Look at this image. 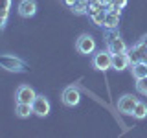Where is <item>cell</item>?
Masks as SVG:
<instances>
[{
  "label": "cell",
  "mask_w": 147,
  "mask_h": 138,
  "mask_svg": "<svg viewBox=\"0 0 147 138\" xmlns=\"http://www.w3.org/2000/svg\"><path fill=\"white\" fill-rule=\"evenodd\" d=\"M0 68H4L7 72H15V74L28 72V64L20 57H15V55H9V53L0 55Z\"/></svg>",
  "instance_id": "6da1fadb"
},
{
  "label": "cell",
  "mask_w": 147,
  "mask_h": 138,
  "mask_svg": "<svg viewBox=\"0 0 147 138\" xmlns=\"http://www.w3.org/2000/svg\"><path fill=\"white\" fill-rule=\"evenodd\" d=\"M105 41H107V50L110 53H119V52H127L129 50L125 41H123L121 35L118 33V30H107Z\"/></svg>",
  "instance_id": "7a4b0ae2"
},
{
  "label": "cell",
  "mask_w": 147,
  "mask_h": 138,
  "mask_svg": "<svg viewBox=\"0 0 147 138\" xmlns=\"http://www.w3.org/2000/svg\"><path fill=\"white\" fill-rule=\"evenodd\" d=\"M92 66L99 72H107L109 68H112V53L109 50H99L92 57Z\"/></svg>",
  "instance_id": "3957f363"
},
{
  "label": "cell",
  "mask_w": 147,
  "mask_h": 138,
  "mask_svg": "<svg viewBox=\"0 0 147 138\" xmlns=\"http://www.w3.org/2000/svg\"><path fill=\"white\" fill-rule=\"evenodd\" d=\"M76 48H77V52L83 53V55H90V53H94V52H96L98 44H96V39H94L92 35L83 33V35H79V39H77Z\"/></svg>",
  "instance_id": "277c9868"
},
{
  "label": "cell",
  "mask_w": 147,
  "mask_h": 138,
  "mask_svg": "<svg viewBox=\"0 0 147 138\" xmlns=\"http://www.w3.org/2000/svg\"><path fill=\"white\" fill-rule=\"evenodd\" d=\"M107 17H105V24L103 28L105 30H118V24H119V17H121V9L119 7H114L112 4H107Z\"/></svg>",
  "instance_id": "5b68a950"
},
{
  "label": "cell",
  "mask_w": 147,
  "mask_h": 138,
  "mask_svg": "<svg viewBox=\"0 0 147 138\" xmlns=\"http://www.w3.org/2000/svg\"><path fill=\"white\" fill-rule=\"evenodd\" d=\"M31 107H33V114H37L40 118H46L50 114V110H52V105H50L48 98H44L42 94H37V98L31 103Z\"/></svg>",
  "instance_id": "8992f818"
},
{
  "label": "cell",
  "mask_w": 147,
  "mask_h": 138,
  "mask_svg": "<svg viewBox=\"0 0 147 138\" xmlns=\"http://www.w3.org/2000/svg\"><path fill=\"white\" fill-rule=\"evenodd\" d=\"M61 99L63 103L66 105V107H76V105H79L81 101V92L76 89V87H66V89L63 90L61 94Z\"/></svg>",
  "instance_id": "52a82bcc"
},
{
  "label": "cell",
  "mask_w": 147,
  "mask_h": 138,
  "mask_svg": "<svg viewBox=\"0 0 147 138\" xmlns=\"http://www.w3.org/2000/svg\"><path fill=\"white\" fill-rule=\"evenodd\" d=\"M15 98H17V103H33V99L37 98V92L30 85H20L17 89Z\"/></svg>",
  "instance_id": "ba28073f"
},
{
  "label": "cell",
  "mask_w": 147,
  "mask_h": 138,
  "mask_svg": "<svg viewBox=\"0 0 147 138\" xmlns=\"http://www.w3.org/2000/svg\"><path fill=\"white\" fill-rule=\"evenodd\" d=\"M129 57H131V64L132 63H140V61H145L147 63V48L144 46V43H136L131 50H127Z\"/></svg>",
  "instance_id": "9c48e42d"
},
{
  "label": "cell",
  "mask_w": 147,
  "mask_h": 138,
  "mask_svg": "<svg viewBox=\"0 0 147 138\" xmlns=\"http://www.w3.org/2000/svg\"><path fill=\"white\" fill-rule=\"evenodd\" d=\"M136 101H138V98H136V96H132V94L121 96V98L118 99V110L121 114H132V109H134Z\"/></svg>",
  "instance_id": "30bf717a"
},
{
  "label": "cell",
  "mask_w": 147,
  "mask_h": 138,
  "mask_svg": "<svg viewBox=\"0 0 147 138\" xmlns=\"http://www.w3.org/2000/svg\"><path fill=\"white\" fill-rule=\"evenodd\" d=\"M17 9H18V15L22 18H31L37 13V2L35 0H20Z\"/></svg>",
  "instance_id": "8fae6325"
},
{
  "label": "cell",
  "mask_w": 147,
  "mask_h": 138,
  "mask_svg": "<svg viewBox=\"0 0 147 138\" xmlns=\"http://www.w3.org/2000/svg\"><path fill=\"white\" fill-rule=\"evenodd\" d=\"M131 66V57L127 52H119V53H112V68L118 72L125 70Z\"/></svg>",
  "instance_id": "7c38bea8"
},
{
  "label": "cell",
  "mask_w": 147,
  "mask_h": 138,
  "mask_svg": "<svg viewBox=\"0 0 147 138\" xmlns=\"http://www.w3.org/2000/svg\"><path fill=\"white\" fill-rule=\"evenodd\" d=\"M131 72H132V76H134V79L145 77V76H147V63H145V61L132 63V64H131Z\"/></svg>",
  "instance_id": "4fadbf2b"
},
{
  "label": "cell",
  "mask_w": 147,
  "mask_h": 138,
  "mask_svg": "<svg viewBox=\"0 0 147 138\" xmlns=\"http://www.w3.org/2000/svg\"><path fill=\"white\" fill-rule=\"evenodd\" d=\"M132 116H134L136 120H144L147 116V103L145 101H142V99L136 101L134 109H132Z\"/></svg>",
  "instance_id": "5bb4252c"
},
{
  "label": "cell",
  "mask_w": 147,
  "mask_h": 138,
  "mask_svg": "<svg viewBox=\"0 0 147 138\" xmlns=\"http://www.w3.org/2000/svg\"><path fill=\"white\" fill-rule=\"evenodd\" d=\"M15 112L18 118H28L30 114H33V107H31V103H17Z\"/></svg>",
  "instance_id": "9a60e30c"
},
{
  "label": "cell",
  "mask_w": 147,
  "mask_h": 138,
  "mask_svg": "<svg viewBox=\"0 0 147 138\" xmlns=\"http://www.w3.org/2000/svg\"><path fill=\"white\" fill-rule=\"evenodd\" d=\"M74 15H86V9H88V0H77L76 4L70 7Z\"/></svg>",
  "instance_id": "2e32d148"
},
{
  "label": "cell",
  "mask_w": 147,
  "mask_h": 138,
  "mask_svg": "<svg viewBox=\"0 0 147 138\" xmlns=\"http://www.w3.org/2000/svg\"><path fill=\"white\" fill-rule=\"evenodd\" d=\"M105 17H107V9H99L98 13H96V15H92L90 18H92V22H94L96 26H103L105 24Z\"/></svg>",
  "instance_id": "e0dca14e"
},
{
  "label": "cell",
  "mask_w": 147,
  "mask_h": 138,
  "mask_svg": "<svg viewBox=\"0 0 147 138\" xmlns=\"http://www.w3.org/2000/svg\"><path fill=\"white\" fill-rule=\"evenodd\" d=\"M9 9H11V0H0V17H9Z\"/></svg>",
  "instance_id": "ac0fdd59"
},
{
  "label": "cell",
  "mask_w": 147,
  "mask_h": 138,
  "mask_svg": "<svg viewBox=\"0 0 147 138\" xmlns=\"http://www.w3.org/2000/svg\"><path fill=\"white\" fill-rule=\"evenodd\" d=\"M136 90L140 92V94L147 96V76H145V77H140V79H136Z\"/></svg>",
  "instance_id": "d6986e66"
},
{
  "label": "cell",
  "mask_w": 147,
  "mask_h": 138,
  "mask_svg": "<svg viewBox=\"0 0 147 138\" xmlns=\"http://www.w3.org/2000/svg\"><path fill=\"white\" fill-rule=\"evenodd\" d=\"M112 4L114 7H119V9H123V7H127V4H129V0H112Z\"/></svg>",
  "instance_id": "ffe728a7"
},
{
  "label": "cell",
  "mask_w": 147,
  "mask_h": 138,
  "mask_svg": "<svg viewBox=\"0 0 147 138\" xmlns=\"http://www.w3.org/2000/svg\"><path fill=\"white\" fill-rule=\"evenodd\" d=\"M6 24H7V18H6V17H0V33L4 31V28H6Z\"/></svg>",
  "instance_id": "44dd1931"
},
{
  "label": "cell",
  "mask_w": 147,
  "mask_h": 138,
  "mask_svg": "<svg viewBox=\"0 0 147 138\" xmlns=\"http://www.w3.org/2000/svg\"><path fill=\"white\" fill-rule=\"evenodd\" d=\"M76 2H77V0H64V4H66L68 7H72V6H74V4H76Z\"/></svg>",
  "instance_id": "7402d4cb"
},
{
  "label": "cell",
  "mask_w": 147,
  "mask_h": 138,
  "mask_svg": "<svg viewBox=\"0 0 147 138\" xmlns=\"http://www.w3.org/2000/svg\"><path fill=\"white\" fill-rule=\"evenodd\" d=\"M142 43H144V46L147 48V37H145V39H142Z\"/></svg>",
  "instance_id": "603a6c76"
},
{
  "label": "cell",
  "mask_w": 147,
  "mask_h": 138,
  "mask_svg": "<svg viewBox=\"0 0 147 138\" xmlns=\"http://www.w3.org/2000/svg\"><path fill=\"white\" fill-rule=\"evenodd\" d=\"M103 2H105V7H107V4H110V2H112V0H103Z\"/></svg>",
  "instance_id": "cb8c5ba5"
},
{
  "label": "cell",
  "mask_w": 147,
  "mask_h": 138,
  "mask_svg": "<svg viewBox=\"0 0 147 138\" xmlns=\"http://www.w3.org/2000/svg\"><path fill=\"white\" fill-rule=\"evenodd\" d=\"M88 2H99V0H88Z\"/></svg>",
  "instance_id": "d4e9b609"
}]
</instances>
